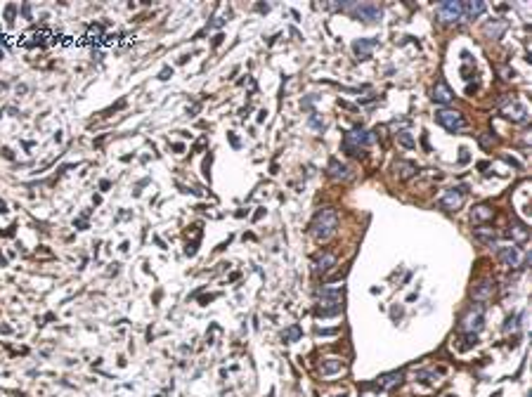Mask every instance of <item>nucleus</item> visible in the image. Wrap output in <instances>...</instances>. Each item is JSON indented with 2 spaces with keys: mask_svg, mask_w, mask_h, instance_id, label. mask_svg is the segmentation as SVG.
Masks as SVG:
<instances>
[{
  "mask_svg": "<svg viewBox=\"0 0 532 397\" xmlns=\"http://www.w3.org/2000/svg\"><path fill=\"white\" fill-rule=\"evenodd\" d=\"M336 227H338V215H336V210L334 208H322L320 213L315 215L313 225H310V232H313L320 241H327V239L336 232Z\"/></svg>",
  "mask_w": 532,
  "mask_h": 397,
  "instance_id": "1",
  "label": "nucleus"
},
{
  "mask_svg": "<svg viewBox=\"0 0 532 397\" xmlns=\"http://www.w3.org/2000/svg\"><path fill=\"white\" fill-rule=\"evenodd\" d=\"M437 17L447 24L459 22L461 17H464V5L457 3V0H452V3H442V5H437Z\"/></svg>",
  "mask_w": 532,
  "mask_h": 397,
  "instance_id": "2",
  "label": "nucleus"
},
{
  "mask_svg": "<svg viewBox=\"0 0 532 397\" xmlns=\"http://www.w3.org/2000/svg\"><path fill=\"white\" fill-rule=\"evenodd\" d=\"M437 123H442L450 133H457V130L464 128V118H461V114H457V111H450V109H440L435 114Z\"/></svg>",
  "mask_w": 532,
  "mask_h": 397,
  "instance_id": "3",
  "label": "nucleus"
},
{
  "mask_svg": "<svg viewBox=\"0 0 532 397\" xmlns=\"http://www.w3.org/2000/svg\"><path fill=\"white\" fill-rule=\"evenodd\" d=\"M367 142H369V138H367L365 130H352V133H348V135H345L343 149H345L348 154H358L360 147H365Z\"/></svg>",
  "mask_w": 532,
  "mask_h": 397,
  "instance_id": "4",
  "label": "nucleus"
},
{
  "mask_svg": "<svg viewBox=\"0 0 532 397\" xmlns=\"http://www.w3.org/2000/svg\"><path fill=\"white\" fill-rule=\"evenodd\" d=\"M461 201H464V187L459 189H450L445 196H442V208L447 210H457L461 206Z\"/></svg>",
  "mask_w": 532,
  "mask_h": 397,
  "instance_id": "5",
  "label": "nucleus"
},
{
  "mask_svg": "<svg viewBox=\"0 0 532 397\" xmlns=\"http://www.w3.org/2000/svg\"><path fill=\"white\" fill-rule=\"evenodd\" d=\"M452 90L445 85V80H437L435 87H433V100L437 102V104H450L452 102Z\"/></svg>",
  "mask_w": 532,
  "mask_h": 397,
  "instance_id": "6",
  "label": "nucleus"
},
{
  "mask_svg": "<svg viewBox=\"0 0 532 397\" xmlns=\"http://www.w3.org/2000/svg\"><path fill=\"white\" fill-rule=\"evenodd\" d=\"M355 15H358L360 19H365V22H379V19H381V10L376 8V5H360Z\"/></svg>",
  "mask_w": 532,
  "mask_h": 397,
  "instance_id": "7",
  "label": "nucleus"
},
{
  "mask_svg": "<svg viewBox=\"0 0 532 397\" xmlns=\"http://www.w3.org/2000/svg\"><path fill=\"white\" fill-rule=\"evenodd\" d=\"M499 258H502L504 265H509V268H516L518 265V251L516 248H511V246H502V248H499Z\"/></svg>",
  "mask_w": 532,
  "mask_h": 397,
  "instance_id": "8",
  "label": "nucleus"
},
{
  "mask_svg": "<svg viewBox=\"0 0 532 397\" xmlns=\"http://www.w3.org/2000/svg\"><path fill=\"white\" fill-rule=\"evenodd\" d=\"M329 175H331V178H343V180H348L350 170H348V166H343V163H338L336 159H331V163H329Z\"/></svg>",
  "mask_w": 532,
  "mask_h": 397,
  "instance_id": "9",
  "label": "nucleus"
},
{
  "mask_svg": "<svg viewBox=\"0 0 532 397\" xmlns=\"http://www.w3.org/2000/svg\"><path fill=\"white\" fill-rule=\"evenodd\" d=\"M464 329H480L482 326V315L480 312H471V315H468L466 319H464Z\"/></svg>",
  "mask_w": 532,
  "mask_h": 397,
  "instance_id": "10",
  "label": "nucleus"
},
{
  "mask_svg": "<svg viewBox=\"0 0 532 397\" xmlns=\"http://www.w3.org/2000/svg\"><path fill=\"white\" fill-rule=\"evenodd\" d=\"M374 45H376V40H358V43L352 45V48H355V52H358L360 57H369L367 52L372 50Z\"/></svg>",
  "mask_w": 532,
  "mask_h": 397,
  "instance_id": "11",
  "label": "nucleus"
},
{
  "mask_svg": "<svg viewBox=\"0 0 532 397\" xmlns=\"http://www.w3.org/2000/svg\"><path fill=\"white\" fill-rule=\"evenodd\" d=\"M334 262H336L334 255H324V258L317 260V270H320L322 275H324V272H329V270L334 268Z\"/></svg>",
  "mask_w": 532,
  "mask_h": 397,
  "instance_id": "12",
  "label": "nucleus"
},
{
  "mask_svg": "<svg viewBox=\"0 0 532 397\" xmlns=\"http://www.w3.org/2000/svg\"><path fill=\"white\" fill-rule=\"evenodd\" d=\"M487 217H492V210H490L487 206H478V208L473 210V220H475V223H480V220H487Z\"/></svg>",
  "mask_w": 532,
  "mask_h": 397,
  "instance_id": "13",
  "label": "nucleus"
},
{
  "mask_svg": "<svg viewBox=\"0 0 532 397\" xmlns=\"http://www.w3.org/2000/svg\"><path fill=\"white\" fill-rule=\"evenodd\" d=\"M397 166L402 168V173H400L402 180H407L409 175H414V173H416V166H414V163H397Z\"/></svg>",
  "mask_w": 532,
  "mask_h": 397,
  "instance_id": "14",
  "label": "nucleus"
},
{
  "mask_svg": "<svg viewBox=\"0 0 532 397\" xmlns=\"http://www.w3.org/2000/svg\"><path fill=\"white\" fill-rule=\"evenodd\" d=\"M487 296H490V284H487V282L482 284L480 289H475V291H473V298H478V300H485Z\"/></svg>",
  "mask_w": 532,
  "mask_h": 397,
  "instance_id": "15",
  "label": "nucleus"
},
{
  "mask_svg": "<svg viewBox=\"0 0 532 397\" xmlns=\"http://www.w3.org/2000/svg\"><path fill=\"white\" fill-rule=\"evenodd\" d=\"M334 371H341V362H329V364H322V374H334Z\"/></svg>",
  "mask_w": 532,
  "mask_h": 397,
  "instance_id": "16",
  "label": "nucleus"
},
{
  "mask_svg": "<svg viewBox=\"0 0 532 397\" xmlns=\"http://www.w3.org/2000/svg\"><path fill=\"white\" fill-rule=\"evenodd\" d=\"M482 10H485V5H482V3H471V5H468V15H471V17H478V15H482Z\"/></svg>",
  "mask_w": 532,
  "mask_h": 397,
  "instance_id": "17",
  "label": "nucleus"
},
{
  "mask_svg": "<svg viewBox=\"0 0 532 397\" xmlns=\"http://www.w3.org/2000/svg\"><path fill=\"white\" fill-rule=\"evenodd\" d=\"M400 142H402L405 147H414V140L409 138L407 133H400Z\"/></svg>",
  "mask_w": 532,
  "mask_h": 397,
  "instance_id": "18",
  "label": "nucleus"
},
{
  "mask_svg": "<svg viewBox=\"0 0 532 397\" xmlns=\"http://www.w3.org/2000/svg\"><path fill=\"white\" fill-rule=\"evenodd\" d=\"M487 31H490V33H492V36L497 38V36H499V33H502V31H504V24H497V26H487Z\"/></svg>",
  "mask_w": 532,
  "mask_h": 397,
  "instance_id": "19",
  "label": "nucleus"
}]
</instances>
